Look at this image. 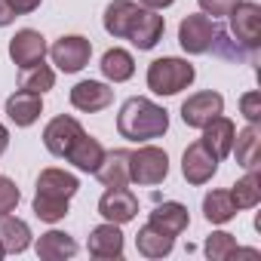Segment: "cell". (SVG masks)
I'll list each match as a JSON object with an SVG mask.
<instances>
[{
	"mask_svg": "<svg viewBox=\"0 0 261 261\" xmlns=\"http://www.w3.org/2000/svg\"><path fill=\"white\" fill-rule=\"evenodd\" d=\"M169 175V157L157 145H142L139 151H129V181L142 188L163 185Z\"/></svg>",
	"mask_w": 261,
	"mask_h": 261,
	"instance_id": "4",
	"label": "cell"
},
{
	"mask_svg": "<svg viewBox=\"0 0 261 261\" xmlns=\"http://www.w3.org/2000/svg\"><path fill=\"white\" fill-rule=\"evenodd\" d=\"M142 7H148V10H157V13H163V10H169L175 0H139Z\"/></svg>",
	"mask_w": 261,
	"mask_h": 261,
	"instance_id": "36",
	"label": "cell"
},
{
	"mask_svg": "<svg viewBox=\"0 0 261 261\" xmlns=\"http://www.w3.org/2000/svg\"><path fill=\"white\" fill-rule=\"evenodd\" d=\"M98 215L111 224H126L139 215V197L129 188H108L98 200Z\"/></svg>",
	"mask_w": 261,
	"mask_h": 261,
	"instance_id": "11",
	"label": "cell"
},
{
	"mask_svg": "<svg viewBox=\"0 0 261 261\" xmlns=\"http://www.w3.org/2000/svg\"><path fill=\"white\" fill-rule=\"evenodd\" d=\"M34 249H37V258H43V261H65V258L77 255V243L65 230H46V233H40V240H37Z\"/></svg>",
	"mask_w": 261,
	"mask_h": 261,
	"instance_id": "24",
	"label": "cell"
},
{
	"mask_svg": "<svg viewBox=\"0 0 261 261\" xmlns=\"http://www.w3.org/2000/svg\"><path fill=\"white\" fill-rule=\"evenodd\" d=\"M169 129V111L145 95H133L126 98L120 114H117V133L129 142H151V139H163Z\"/></svg>",
	"mask_w": 261,
	"mask_h": 261,
	"instance_id": "1",
	"label": "cell"
},
{
	"mask_svg": "<svg viewBox=\"0 0 261 261\" xmlns=\"http://www.w3.org/2000/svg\"><path fill=\"white\" fill-rule=\"evenodd\" d=\"M237 203L230 197V191H209L203 197V215L209 224H227L233 215H237Z\"/></svg>",
	"mask_w": 261,
	"mask_h": 261,
	"instance_id": "27",
	"label": "cell"
},
{
	"mask_svg": "<svg viewBox=\"0 0 261 261\" xmlns=\"http://www.w3.org/2000/svg\"><path fill=\"white\" fill-rule=\"evenodd\" d=\"M105 188H126L129 185V151L126 148H114L105 151L98 169L92 172Z\"/></svg>",
	"mask_w": 261,
	"mask_h": 261,
	"instance_id": "17",
	"label": "cell"
},
{
	"mask_svg": "<svg viewBox=\"0 0 261 261\" xmlns=\"http://www.w3.org/2000/svg\"><path fill=\"white\" fill-rule=\"evenodd\" d=\"M40 114H43V98H40L37 92L19 89V92H13V95L7 98V117H10L16 126H22V129L31 126V123H37Z\"/></svg>",
	"mask_w": 261,
	"mask_h": 261,
	"instance_id": "20",
	"label": "cell"
},
{
	"mask_svg": "<svg viewBox=\"0 0 261 261\" xmlns=\"http://www.w3.org/2000/svg\"><path fill=\"white\" fill-rule=\"evenodd\" d=\"M142 13H145L142 4H133V0H111V4L105 7L101 25H105V31H108L114 40H126Z\"/></svg>",
	"mask_w": 261,
	"mask_h": 261,
	"instance_id": "13",
	"label": "cell"
},
{
	"mask_svg": "<svg viewBox=\"0 0 261 261\" xmlns=\"http://www.w3.org/2000/svg\"><path fill=\"white\" fill-rule=\"evenodd\" d=\"M49 56H53V65L65 74H77L89 65V56H92V43L80 34H65L59 37L53 46H49Z\"/></svg>",
	"mask_w": 261,
	"mask_h": 261,
	"instance_id": "6",
	"label": "cell"
},
{
	"mask_svg": "<svg viewBox=\"0 0 261 261\" xmlns=\"http://www.w3.org/2000/svg\"><path fill=\"white\" fill-rule=\"evenodd\" d=\"M16 22V13L7 7V0H0V28H7V25H13Z\"/></svg>",
	"mask_w": 261,
	"mask_h": 261,
	"instance_id": "35",
	"label": "cell"
},
{
	"mask_svg": "<svg viewBox=\"0 0 261 261\" xmlns=\"http://www.w3.org/2000/svg\"><path fill=\"white\" fill-rule=\"evenodd\" d=\"M218 40H221V31H218L215 19L203 16V13L185 16L181 25H178V43H181V49L191 53V56H203V53H209Z\"/></svg>",
	"mask_w": 261,
	"mask_h": 261,
	"instance_id": "5",
	"label": "cell"
},
{
	"mask_svg": "<svg viewBox=\"0 0 261 261\" xmlns=\"http://www.w3.org/2000/svg\"><path fill=\"white\" fill-rule=\"evenodd\" d=\"M230 197H233L237 209H255L261 203V175H258V169H246V175L230 188Z\"/></svg>",
	"mask_w": 261,
	"mask_h": 261,
	"instance_id": "28",
	"label": "cell"
},
{
	"mask_svg": "<svg viewBox=\"0 0 261 261\" xmlns=\"http://www.w3.org/2000/svg\"><path fill=\"white\" fill-rule=\"evenodd\" d=\"M10 148V129L4 126V123H0V154H4Z\"/></svg>",
	"mask_w": 261,
	"mask_h": 261,
	"instance_id": "37",
	"label": "cell"
},
{
	"mask_svg": "<svg viewBox=\"0 0 261 261\" xmlns=\"http://www.w3.org/2000/svg\"><path fill=\"white\" fill-rule=\"evenodd\" d=\"M224 111V95L215 92V89H203V92H194L181 101V120L191 126V129H203L212 117H218Z\"/></svg>",
	"mask_w": 261,
	"mask_h": 261,
	"instance_id": "8",
	"label": "cell"
},
{
	"mask_svg": "<svg viewBox=\"0 0 261 261\" xmlns=\"http://www.w3.org/2000/svg\"><path fill=\"white\" fill-rule=\"evenodd\" d=\"M230 154H237V163L243 169H258L261 166V126L249 123L246 129L233 136V148Z\"/></svg>",
	"mask_w": 261,
	"mask_h": 261,
	"instance_id": "19",
	"label": "cell"
},
{
	"mask_svg": "<svg viewBox=\"0 0 261 261\" xmlns=\"http://www.w3.org/2000/svg\"><path fill=\"white\" fill-rule=\"evenodd\" d=\"M233 136H237V126H233V120H227L224 114H218V117H212L206 126H203V145L218 157V160H224L227 154H230V148H233Z\"/></svg>",
	"mask_w": 261,
	"mask_h": 261,
	"instance_id": "18",
	"label": "cell"
},
{
	"mask_svg": "<svg viewBox=\"0 0 261 261\" xmlns=\"http://www.w3.org/2000/svg\"><path fill=\"white\" fill-rule=\"evenodd\" d=\"M136 249H139V255H145V258H163V255H169V252L175 249V237L163 233L160 227H154V224L148 221V224L139 227V233H136Z\"/></svg>",
	"mask_w": 261,
	"mask_h": 261,
	"instance_id": "25",
	"label": "cell"
},
{
	"mask_svg": "<svg viewBox=\"0 0 261 261\" xmlns=\"http://www.w3.org/2000/svg\"><path fill=\"white\" fill-rule=\"evenodd\" d=\"M0 246L7 255H22L31 246V227L28 221L16 218V215H0Z\"/></svg>",
	"mask_w": 261,
	"mask_h": 261,
	"instance_id": "23",
	"label": "cell"
},
{
	"mask_svg": "<svg viewBox=\"0 0 261 261\" xmlns=\"http://www.w3.org/2000/svg\"><path fill=\"white\" fill-rule=\"evenodd\" d=\"M56 86V71L49 68V65H31V68H22V74H19V89H28V92H37V95H43V92H49Z\"/></svg>",
	"mask_w": 261,
	"mask_h": 261,
	"instance_id": "29",
	"label": "cell"
},
{
	"mask_svg": "<svg viewBox=\"0 0 261 261\" xmlns=\"http://www.w3.org/2000/svg\"><path fill=\"white\" fill-rule=\"evenodd\" d=\"M40 4H43V0H7V7L16 13V19H19V16L34 13V10H40Z\"/></svg>",
	"mask_w": 261,
	"mask_h": 261,
	"instance_id": "34",
	"label": "cell"
},
{
	"mask_svg": "<svg viewBox=\"0 0 261 261\" xmlns=\"http://www.w3.org/2000/svg\"><path fill=\"white\" fill-rule=\"evenodd\" d=\"M4 255H7V252H4V246H0V258H4Z\"/></svg>",
	"mask_w": 261,
	"mask_h": 261,
	"instance_id": "38",
	"label": "cell"
},
{
	"mask_svg": "<svg viewBox=\"0 0 261 261\" xmlns=\"http://www.w3.org/2000/svg\"><path fill=\"white\" fill-rule=\"evenodd\" d=\"M230 34L237 37V43H243L246 49H255L261 43V7L252 0H240L230 10Z\"/></svg>",
	"mask_w": 261,
	"mask_h": 261,
	"instance_id": "7",
	"label": "cell"
},
{
	"mask_svg": "<svg viewBox=\"0 0 261 261\" xmlns=\"http://www.w3.org/2000/svg\"><path fill=\"white\" fill-rule=\"evenodd\" d=\"M80 133H83V126H80L77 117L59 114V117H53V120L43 126V145H46V151H49L53 157H65L68 148L77 142Z\"/></svg>",
	"mask_w": 261,
	"mask_h": 261,
	"instance_id": "12",
	"label": "cell"
},
{
	"mask_svg": "<svg viewBox=\"0 0 261 261\" xmlns=\"http://www.w3.org/2000/svg\"><path fill=\"white\" fill-rule=\"evenodd\" d=\"M86 249L92 258H101V261H111V258H123V233H120V224H98L89 230V240H86Z\"/></svg>",
	"mask_w": 261,
	"mask_h": 261,
	"instance_id": "15",
	"label": "cell"
},
{
	"mask_svg": "<svg viewBox=\"0 0 261 261\" xmlns=\"http://www.w3.org/2000/svg\"><path fill=\"white\" fill-rule=\"evenodd\" d=\"M148 221H151L154 227H160L163 233L178 237V233L188 230L191 215H188V206H181V203H175V200H166V203H157V206H154V212H151Z\"/></svg>",
	"mask_w": 261,
	"mask_h": 261,
	"instance_id": "21",
	"label": "cell"
},
{
	"mask_svg": "<svg viewBox=\"0 0 261 261\" xmlns=\"http://www.w3.org/2000/svg\"><path fill=\"white\" fill-rule=\"evenodd\" d=\"M163 31H166V19L157 13V10H148L145 7V13L139 16V22L133 25V31H129V43H133L136 49H142V53H148V49H154L160 40H163Z\"/></svg>",
	"mask_w": 261,
	"mask_h": 261,
	"instance_id": "16",
	"label": "cell"
},
{
	"mask_svg": "<svg viewBox=\"0 0 261 261\" xmlns=\"http://www.w3.org/2000/svg\"><path fill=\"white\" fill-rule=\"evenodd\" d=\"M240 114L249 120V123H261V92L249 89L240 95Z\"/></svg>",
	"mask_w": 261,
	"mask_h": 261,
	"instance_id": "32",
	"label": "cell"
},
{
	"mask_svg": "<svg viewBox=\"0 0 261 261\" xmlns=\"http://www.w3.org/2000/svg\"><path fill=\"white\" fill-rule=\"evenodd\" d=\"M101 74L111 80V83H126L129 77L136 74V59L129 56L126 49H120V46H114V49H108L105 56H101Z\"/></svg>",
	"mask_w": 261,
	"mask_h": 261,
	"instance_id": "26",
	"label": "cell"
},
{
	"mask_svg": "<svg viewBox=\"0 0 261 261\" xmlns=\"http://www.w3.org/2000/svg\"><path fill=\"white\" fill-rule=\"evenodd\" d=\"M237 240H233V233H227V230H212L209 237H206V243H203V252L209 255V261H227V258H237Z\"/></svg>",
	"mask_w": 261,
	"mask_h": 261,
	"instance_id": "30",
	"label": "cell"
},
{
	"mask_svg": "<svg viewBox=\"0 0 261 261\" xmlns=\"http://www.w3.org/2000/svg\"><path fill=\"white\" fill-rule=\"evenodd\" d=\"M49 46H46V37L34 28H22L16 31V37L10 40V59L13 65L22 71V68H31V65H40L46 59Z\"/></svg>",
	"mask_w": 261,
	"mask_h": 261,
	"instance_id": "9",
	"label": "cell"
},
{
	"mask_svg": "<svg viewBox=\"0 0 261 261\" xmlns=\"http://www.w3.org/2000/svg\"><path fill=\"white\" fill-rule=\"evenodd\" d=\"M218 163L221 160L203 142H194V145H188V151L181 157V175H185L188 185H206L218 172Z\"/></svg>",
	"mask_w": 261,
	"mask_h": 261,
	"instance_id": "10",
	"label": "cell"
},
{
	"mask_svg": "<svg viewBox=\"0 0 261 261\" xmlns=\"http://www.w3.org/2000/svg\"><path fill=\"white\" fill-rule=\"evenodd\" d=\"M114 101V89L108 83H98V80H80L74 89H71V105L83 114H95V111H105L108 105Z\"/></svg>",
	"mask_w": 261,
	"mask_h": 261,
	"instance_id": "14",
	"label": "cell"
},
{
	"mask_svg": "<svg viewBox=\"0 0 261 261\" xmlns=\"http://www.w3.org/2000/svg\"><path fill=\"white\" fill-rule=\"evenodd\" d=\"M197 4H200L203 16H209V19H221V16H230V10L240 4V0H197Z\"/></svg>",
	"mask_w": 261,
	"mask_h": 261,
	"instance_id": "33",
	"label": "cell"
},
{
	"mask_svg": "<svg viewBox=\"0 0 261 261\" xmlns=\"http://www.w3.org/2000/svg\"><path fill=\"white\" fill-rule=\"evenodd\" d=\"M19 200H22V194H19L16 181H13V178H7V175H0V215L13 212V209L19 206Z\"/></svg>",
	"mask_w": 261,
	"mask_h": 261,
	"instance_id": "31",
	"label": "cell"
},
{
	"mask_svg": "<svg viewBox=\"0 0 261 261\" xmlns=\"http://www.w3.org/2000/svg\"><path fill=\"white\" fill-rule=\"evenodd\" d=\"M194 77H197V71L188 59L163 56L148 65V89L154 95H178L181 89H188L194 83Z\"/></svg>",
	"mask_w": 261,
	"mask_h": 261,
	"instance_id": "3",
	"label": "cell"
},
{
	"mask_svg": "<svg viewBox=\"0 0 261 261\" xmlns=\"http://www.w3.org/2000/svg\"><path fill=\"white\" fill-rule=\"evenodd\" d=\"M101 157H105V148H101V142L98 139H92V136H86V129L77 136V142L68 148V154H65V160L68 163H74L80 172H95L98 169V163H101Z\"/></svg>",
	"mask_w": 261,
	"mask_h": 261,
	"instance_id": "22",
	"label": "cell"
},
{
	"mask_svg": "<svg viewBox=\"0 0 261 261\" xmlns=\"http://www.w3.org/2000/svg\"><path fill=\"white\" fill-rule=\"evenodd\" d=\"M77 191H80L77 175H71L65 169H56V166L43 169L37 175V191H34V203H31L34 215L40 221H46V224L62 221L68 215V203H71V197Z\"/></svg>",
	"mask_w": 261,
	"mask_h": 261,
	"instance_id": "2",
	"label": "cell"
}]
</instances>
